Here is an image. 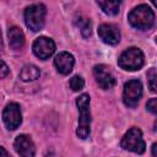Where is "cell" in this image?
<instances>
[{
  "label": "cell",
  "mask_w": 157,
  "mask_h": 157,
  "mask_svg": "<svg viewBox=\"0 0 157 157\" xmlns=\"http://www.w3.org/2000/svg\"><path fill=\"white\" fill-rule=\"evenodd\" d=\"M130 25L140 31L150 29L155 23V13L147 4H141L135 6L128 15Z\"/></svg>",
  "instance_id": "1"
},
{
  "label": "cell",
  "mask_w": 157,
  "mask_h": 157,
  "mask_svg": "<svg viewBox=\"0 0 157 157\" xmlns=\"http://www.w3.org/2000/svg\"><path fill=\"white\" fill-rule=\"evenodd\" d=\"M76 105L80 112L78 118V128L76 130V134L80 139L85 140L88 137L91 132V113H90V96L87 93H82L76 99Z\"/></svg>",
  "instance_id": "2"
},
{
  "label": "cell",
  "mask_w": 157,
  "mask_h": 157,
  "mask_svg": "<svg viewBox=\"0 0 157 157\" xmlns=\"http://www.w3.org/2000/svg\"><path fill=\"white\" fill-rule=\"evenodd\" d=\"M144 63H145L144 53L141 52V49L136 47H130L125 49L118 59V65L126 71L140 70L144 66Z\"/></svg>",
  "instance_id": "3"
},
{
  "label": "cell",
  "mask_w": 157,
  "mask_h": 157,
  "mask_svg": "<svg viewBox=\"0 0 157 157\" xmlns=\"http://www.w3.org/2000/svg\"><path fill=\"white\" fill-rule=\"evenodd\" d=\"M45 15L47 7L43 4H32L25 10V23L31 31L38 32L45 23Z\"/></svg>",
  "instance_id": "4"
},
{
  "label": "cell",
  "mask_w": 157,
  "mask_h": 157,
  "mask_svg": "<svg viewBox=\"0 0 157 157\" xmlns=\"http://www.w3.org/2000/svg\"><path fill=\"white\" fill-rule=\"evenodd\" d=\"M120 145L124 150L135 152L137 155H142L146 150V144L142 139V132L139 128L129 129L123 136Z\"/></svg>",
  "instance_id": "5"
},
{
  "label": "cell",
  "mask_w": 157,
  "mask_h": 157,
  "mask_svg": "<svg viewBox=\"0 0 157 157\" xmlns=\"http://www.w3.org/2000/svg\"><path fill=\"white\" fill-rule=\"evenodd\" d=\"M142 96V85L139 80H130L124 85L123 101L129 108H135Z\"/></svg>",
  "instance_id": "6"
},
{
  "label": "cell",
  "mask_w": 157,
  "mask_h": 157,
  "mask_svg": "<svg viewBox=\"0 0 157 157\" xmlns=\"http://www.w3.org/2000/svg\"><path fill=\"white\" fill-rule=\"evenodd\" d=\"M2 120L4 124L9 130H15L20 126L22 121V115H21V108L17 103L11 102L9 103L2 112Z\"/></svg>",
  "instance_id": "7"
},
{
  "label": "cell",
  "mask_w": 157,
  "mask_h": 157,
  "mask_svg": "<svg viewBox=\"0 0 157 157\" xmlns=\"http://www.w3.org/2000/svg\"><path fill=\"white\" fill-rule=\"evenodd\" d=\"M32 49L37 58L45 60L49 56H52L53 53L55 52V43L53 42V39L48 37H38L33 42Z\"/></svg>",
  "instance_id": "8"
},
{
  "label": "cell",
  "mask_w": 157,
  "mask_h": 157,
  "mask_svg": "<svg viewBox=\"0 0 157 157\" xmlns=\"http://www.w3.org/2000/svg\"><path fill=\"white\" fill-rule=\"evenodd\" d=\"M93 75L98 86L103 90H109L115 85V77L113 76L109 66L104 64H98L93 67Z\"/></svg>",
  "instance_id": "9"
},
{
  "label": "cell",
  "mask_w": 157,
  "mask_h": 157,
  "mask_svg": "<svg viewBox=\"0 0 157 157\" xmlns=\"http://www.w3.org/2000/svg\"><path fill=\"white\" fill-rule=\"evenodd\" d=\"M98 36L105 44L109 45H115L120 40V31L113 23H102L98 27Z\"/></svg>",
  "instance_id": "10"
},
{
  "label": "cell",
  "mask_w": 157,
  "mask_h": 157,
  "mask_svg": "<svg viewBox=\"0 0 157 157\" xmlns=\"http://www.w3.org/2000/svg\"><path fill=\"white\" fill-rule=\"evenodd\" d=\"M13 147L21 157H34L36 155V146L28 135L25 134L18 135L15 139Z\"/></svg>",
  "instance_id": "11"
},
{
  "label": "cell",
  "mask_w": 157,
  "mask_h": 157,
  "mask_svg": "<svg viewBox=\"0 0 157 157\" xmlns=\"http://www.w3.org/2000/svg\"><path fill=\"white\" fill-rule=\"evenodd\" d=\"M74 64H75V59L74 56L67 53V52H61L59 53L55 59H54V65L56 67V70L63 74V75H67L71 72L72 67H74Z\"/></svg>",
  "instance_id": "12"
},
{
  "label": "cell",
  "mask_w": 157,
  "mask_h": 157,
  "mask_svg": "<svg viewBox=\"0 0 157 157\" xmlns=\"http://www.w3.org/2000/svg\"><path fill=\"white\" fill-rule=\"evenodd\" d=\"M7 37H9V44L12 49L17 50L25 45V36H23V32L21 31V28H18L16 26L9 28Z\"/></svg>",
  "instance_id": "13"
},
{
  "label": "cell",
  "mask_w": 157,
  "mask_h": 157,
  "mask_svg": "<svg viewBox=\"0 0 157 157\" xmlns=\"http://www.w3.org/2000/svg\"><path fill=\"white\" fill-rule=\"evenodd\" d=\"M39 76H40V70L36 65H32V64L25 65L20 71V78L25 82L34 81V80L39 78Z\"/></svg>",
  "instance_id": "14"
},
{
  "label": "cell",
  "mask_w": 157,
  "mask_h": 157,
  "mask_svg": "<svg viewBox=\"0 0 157 157\" xmlns=\"http://www.w3.org/2000/svg\"><path fill=\"white\" fill-rule=\"evenodd\" d=\"M97 5L103 10L104 13L114 16L119 12L120 1H97Z\"/></svg>",
  "instance_id": "15"
},
{
  "label": "cell",
  "mask_w": 157,
  "mask_h": 157,
  "mask_svg": "<svg viewBox=\"0 0 157 157\" xmlns=\"http://www.w3.org/2000/svg\"><path fill=\"white\" fill-rule=\"evenodd\" d=\"M75 23H76V26H77L78 29L81 31V34H82L85 38H88V37L92 34V23H91L90 18L78 16V18L75 21Z\"/></svg>",
  "instance_id": "16"
},
{
  "label": "cell",
  "mask_w": 157,
  "mask_h": 157,
  "mask_svg": "<svg viewBox=\"0 0 157 157\" xmlns=\"http://www.w3.org/2000/svg\"><path fill=\"white\" fill-rule=\"evenodd\" d=\"M147 82L151 92H157V67H152L147 72Z\"/></svg>",
  "instance_id": "17"
},
{
  "label": "cell",
  "mask_w": 157,
  "mask_h": 157,
  "mask_svg": "<svg viewBox=\"0 0 157 157\" xmlns=\"http://www.w3.org/2000/svg\"><path fill=\"white\" fill-rule=\"evenodd\" d=\"M83 86H85V81H83V78L81 76L75 75V76H72L70 78V87H71L72 91H75V92L81 91L83 88Z\"/></svg>",
  "instance_id": "18"
},
{
  "label": "cell",
  "mask_w": 157,
  "mask_h": 157,
  "mask_svg": "<svg viewBox=\"0 0 157 157\" xmlns=\"http://www.w3.org/2000/svg\"><path fill=\"white\" fill-rule=\"evenodd\" d=\"M146 108L148 112L153 113V114H157V98H152L150 99L147 103H146Z\"/></svg>",
  "instance_id": "19"
},
{
  "label": "cell",
  "mask_w": 157,
  "mask_h": 157,
  "mask_svg": "<svg viewBox=\"0 0 157 157\" xmlns=\"http://www.w3.org/2000/svg\"><path fill=\"white\" fill-rule=\"evenodd\" d=\"M7 74H9V67L5 64V61L1 60V78H5L7 76Z\"/></svg>",
  "instance_id": "20"
},
{
  "label": "cell",
  "mask_w": 157,
  "mask_h": 157,
  "mask_svg": "<svg viewBox=\"0 0 157 157\" xmlns=\"http://www.w3.org/2000/svg\"><path fill=\"white\" fill-rule=\"evenodd\" d=\"M151 152H152V156H153V157H157V142H155V144L152 145Z\"/></svg>",
  "instance_id": "21"
},
{
  "label": "cell",
  "mask_w": 157,
  "mask_h": 157,
  "mask_svg": "<svg viewBox=\"0 0 157 157\" xmlns=\"http://www.w3.org/2000/svg\"><path fill=\"white\" fill-rule=\"evenodd\" d=\"M0 152H1V156L0 157H10V155L7 153V151L5 150V147H0Z\"/></svg>",
  "instance_id": "22"
},
{
  "label": "cell",
  "mask_w": 157,
  "mask_h": 157,
  "mask_svg": "<svg viewBox=\"0 0 157 157\" xmlns=\"http://www.w3.org/2000/svg\"><path fill=\"white\" fill-rule=\"evenodd\" d=\"M153 126H155V128H153V129H155V131H157V120L155 121V125H153Z\"/></svg>",
  "instance_id": "23"
},
{
  "label": "cell",
  "mask_w": 157,
  "mask_h": 157,
  "mask_svg": "<svg viewBox=\"0 0 157 157\" xmlns=\"http://www.w3.org/2000/svg\"><path fill=\"white\" fill-rule=\"evenodd\" d=\"M152 5H155L157 7V1H152Z\"/></svg>",
  "instance_id": "24"
},
{
  "label": "cell",
  "mask_w": 157,
  "mask_h": 157,
  "mask_svg": "<svg viewBox=\"0 0 157 157\" xmlns=\"http://www.w3.org/2000/svg\"><path fill=\"white\" fill-rule=\"evenodd\" d=\"M156 42H157V38H156Z\"/></svg>",
  "instance_id": "25"
}]
</instances>
